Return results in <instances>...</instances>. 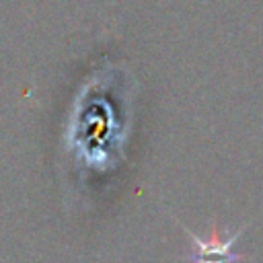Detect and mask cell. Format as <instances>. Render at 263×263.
<instances>
[{"label": "cell", "mask_w": 263, "mask_h": 263, "mask_svg": "<svg viewBox=\"0 0 263 263\" xmlns=\"http://www.w3.org/2000/svg\"><path fill=\"white\" fill-rule=\"evenodd\" d=\"M187 234L193 240V255H191L193 263H234L242 257L240 253H232V245L238 238V234H234L226 240H220L216 232H212V236L208 240L197 238L191 230H187Z\"/></svg>", "instance_id": "cell-1"}]
</instances>
